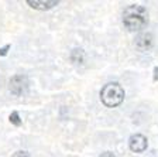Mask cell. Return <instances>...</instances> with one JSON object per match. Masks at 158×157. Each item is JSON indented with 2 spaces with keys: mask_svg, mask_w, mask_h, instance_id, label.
Listing matches in <instances>:
<instances>
[{
  "mask_svg": "<svg viewBox=\"0 0 158 157\" xmlns=\"http://www.w3.org/2000/svg\"><path fill=\"white\" fill-rule=\"evenodd\" d=\"M59 2L58 0H52V2H38V0H27V4L33 9L37 10H49L54 6H56Z\"/></svg>",
  "mask_w": 158,
  "mask_h": 157,
  "instance_id": "cell-6",
  "label": "cell"
},
{
  "mask_svg": "<svg viewBox=\"0 0 158 157\" xmlns=\"http://www.w3.org/2000/svg\"><path fill=\"white\" fill-rule=\"evenodd\" d=\"M9 89L10 92L16 96H21L28 91V78L23 74L14 75L9 82Z\"/></svg>",
  "mask_w": 158,
  "mask_h": 157,
  "instance_id": "cell-3",
  "label": "cell"
},
{
  "mask_svg": "<svg viewBox=\"0 0 158 157\" xmlns=\"http://www.w3.org/2000/svg\"><path fill=\"white\" fill-rule=\"evenodd\" d=\"M154 81H158V67L154 68Z\"/></svg>",
  "mask_w": 158,
  "mask_h": 157,
  "instance_id": "cell-12",
  "label": "cell"
},
{
  "mask_svg": "<svg viewBox=\"0 0 158 157\" xmlns=\"http://www.w3.org/2000/svg\"><path fill=\"white\" fill-rule=\"evenodd\" d=\"M10 50V44H7V46H4L3 48H0V57H4L7 55V52H9Z\"/></svg>",
  "mask_w": 158,
  "mask_h": 157,
  "instance_id": "cell-10",
  "label": "cell"
},
{
  "mask_svg": "<svg viewBox=\"0 0 158 157\" xmlns=\"http://www.w3.org/2000/svg\"><path fill=\"white\" fill-rule=\"evenodd\" d=\"M123 24L128 31H141L148 24V11L140 4H131L124 9Z\"/></svg>",
  "mask_w": 158,
  "mask_h": 157,
  "instance_id": "cell-1",
  "label": "cell"
},
{
  "mask_svg": "<svg viewBox=\"0 0 158 157\" xmlns=\"http://www.w3.org/2000/svg\"><path fill=\"white\" fill-rule=\"evenodd\" d=\"M100 99L107 108H116L124 101V89L118 82L106 84L100 91Z\"/></svg>",
  "mask_w": 158,
  "mask_h": 157,
  "instance_id": "cell-2",
  "label": "cell"
},
{
  "mask_svg": "<svg viewBox=\"0 0 158 157\" xmlns=\"http://www.w3.org/2000/svg\"><path fill=\"white\" fill-rule=\"evenodd\" d=\"M10 122L14 124V126H20L21 124V119H20V115H19V112H11V115H10Z\"/></svg>",
  "mask_w": 158,
  "mask_h": 157,
  "instance_id": "cell-8",
  "label": "cell"
},
{
  "mask_svg": "<svg viewBox=\"0 0 158 157\" xmlns=\"http://www.w3.org/2000/svg\"><path fill=\"white\" fill-rule=\"evenodd\" d=\"M83 59H85V54H83L82 48H75L71 52V61L75 62V64H82Z\"/></svg>",
  "mask_w": 158,
  "mask_h": 157,
  "instance_id": "cell-7",
  "label": "cell"
},
{
  "mask_svg": "<svg viewBox=\"0 0 158 157\" xmlns=\"http://www.w3.org/2000/svg\"><path fill=\"white\" fill-rule=\"evenodd\" d=\"M11 157H30V154L27 153V151H24V150H20V151H16Z\"/></svg>",
  "mask_w": 158,
  "mask_h": 157,
  "instance_id": "cell-9",
  "label": "cell"
},
{
  "mask_svg": "<svg viewBox=\"0 0 158 157\" xmlns=\"http://www.w3.org/2000/svg\"><path fill=\"white\" fill-rule=\"evenodd\" d=\"M147 146H148V142L144 134L137 133V134H133L131 137L128 139V147L134 153H143L147 149Z\"/></svg>",
  "mask_w": 158,
  "mask_h": 157,
  "instance_id": "cell-4",
  "label": "cell"
},
{
  "mask_svg": "<svg viewBox=\"0 0 158 157\" xmlns=\"http://www.w3.org/2000/svg\"><path fill=\"white\" fill-rule=\"evenodd\" d=\"M134 44L140 51H147V50H150L152 47L154 38H152V36L150 33H141L135 37Z\"/></svg>",
  "mask_w": 158,
  "mask_h": 157,
  "instance_id": "cell-5",
  "label": "cell"
},
{
  "mask_svg": "<svg viewBox=\"0 0 158 157\" xmlns=\"http://www.w3.org/2000/svg\"><path fill=\"white\" fill-rule=\"evenodd\" d=\"M100 157H116V156L112 153V151H105V153H102Z\"/></svg>",
  "mask_w": 158,
  "mask_h": 157,
  "instance_id": "cell-11",
  "label": "cell"
}]
</instances>
